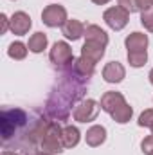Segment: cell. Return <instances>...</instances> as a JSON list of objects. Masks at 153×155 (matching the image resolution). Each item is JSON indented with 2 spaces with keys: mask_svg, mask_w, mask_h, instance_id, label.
<instances>
[{
  "mask_svg": "<svg viewBox=\"0 0 153 155\" xmlns=\"http://www.w3.org/2000/svg\"><path fill=\"white\" fill-rule=\"evenodd\" d=\"M86 90V79L79 78L69 67L63 71V76L58 81V85L50 90L47 103H45V114L52 121H67L70 116L72 105L77 103Z\"/></svg>",
  "mask_w": 153,
  "mask_h": 155,
  "instance_id": "6da1fadb",
  "label": "cell"
},
{
  "mask_svg": "<svg viewBox=\"0 0 153 155\" xmlns=\"http://www.w3.org/2000/svg\"><path fill=\"white\" fill-rule=\"evenodd\" d=\"M31 119L27 116V112H24L22 108H2V116H0V126H2V143L7 148L11 139H15V143L18 141L16 137H20L18 134H24V146H31V132L33 126L36 123V119L33 123H29Z\"/></svg>",
  "mask_w": 153,
  "mask_h": 155,
  "instance_id": "7a4b0ae2",
  "label": "cell"
},
{
  "mask_svg": "<svg viewBox=\"0 0 153 155\" xmlns=\"http://www.w3.org/2000/svg\"><path fill=\"white\" fill-rule=\"evenodd\" d=\"M61 132H63V128L60 126V123L50 121V124H49V128H47V132H45V135L41 139V144H40L41 152H47V153H52V155L61 153L63 148H65L63 139H61Z\"/></svg>",
  "mask_w": 153,
  "mask_h": 155,
  "instance_id": "3957f363",
  "label": "cell"
},
{
  "mask_svg": "<svg viewBox=\"0 0 153 155\" xmlns=\"http://www.w3.org/2000/svg\"><path fill=\"white\" fill-rule=\"evenodd\" d=\"M49 58H50V63L60 69V71H65L69 69L72 63H74V54H72V47L67 43V41H56L49 52Z\"/></svg>",
  "mask_w": 153,
  "mask_h": 155,
  "instance_id": "277c9868",
  "label": "cell"
},
{
  "mask_svg": "<svg viewBox=\"0 0 153 155\" xmlns=\"http://www.w3.org/2000/svg\"><path fill=\"white\" fill-rule=\"evenodd\" d=\"M99 110H101V105L96 99H85L74 108L72 117L77 123H92V121L97 119Z\"/></svg>",
  "mask_w": 153,
  "mask_h": 155,
  "instance_id": "5b68a950",
  "label": "cell"
},
{
  "mask_svg": "<svg viewBox=\"0 0 153 155\" xmlns=\"http://www.w3.org/2000/svg\"><path fill=\"white\" fill-rule=\"evenodd\" d=\"M67 20V9L60 4H49L41 11V22L47 27H61Z\"/></svg>",
  "mask_w": 153,
  "mask_h": 155,
  "instance_id": "8992f818",
  "label": "cell"
},
{
  "mask_svg": "<svg viewBox=\"0 0 153 155\" xmlns=\"http://www.w3.org/2000/svg\"><path fill=\"white\" fill-rule=\"evenodd\" d=\"M103 20H105V24H106L110 29L121 31V29H124V27L128 25V22H130V13H128L126 9H122V7H119V5H114V7H108V9L103 13Z\"/></svg>",
  "mask_w": 153,
  "mask_h": 155,
  "instance_id": "52a82bcc",
  "label": "cell"
},
{
  "mask_svg": "<svg viewBox=\"0 0 153 155\" xmlns=\"http://www.w3.org/2000/svg\"><path fill=\"white\" fill-rule=\"evenodd\" d=\"M9 22H11V33L16 35V36L27 35L29 29H31V25H33V20H31V16H29L25 11H16V13H13V16L9 18Z\"/></svg>",
  "mask_w": 153,
  "mask_h": 155,
  "instance_id": "ba28073f",
  "label": "cell"
},
{
  "mask_svg": "<svg viewBox=\"0 0 153 155\" xmlns=\"http://www.w3.org/2000/svg\"><path fill=\"white\" fill-rule=\"evenodd\" d=\"M126 103V99H124V96L121 94V92H114V90H110V92H105L103 96H101V110H105L106 114H114L115 110L119 108V107H122Z\"/></svg>",
  "mask_w": 153,
  "mask_h": 155,
  "instance_id": "9c48e42d",
  "label": "cell"
},
{
  "mask_svg": "<svg viewBox=\"0 0 153 155\" xmlns=\"http://www.w3.org/2000/svg\"><path fill=\"white\" fill-rule=\"evenodd\" d=\"M126 76V69L119 61H110L103 69V79L106 83H121Z\"/></svg>",
  "mask_w": 153,
  "mask_h": 155,
  "instance_id": "30bf717a",
  "label": "cell"
},
{
  "mask_svg": "<svg viewBox=\"0 0 153 155\" xmlns=\"http://www.w3.org/2000/svg\"><path fill=\"white\" fill-rule=\"evenodd\" d=\"M61 35L67 40L76 41V40H79L81 36H85V25H83L79 20H76V18H70V20H67V22L61 25Z\"/></svg>",
  "mask_w": 153,
  "mask_h": 155,
  "instance_id": "8fae6325",
  "label": "cell"
},
{
  "mask_svg": "<svg viewBox=\"0 0 153 155\" xmlns=\"http://www.w3.org/2000/svg\"><path fill=\"white\" fill-rule=\"evenodd\" d=\"M85 141H86V144L92 146V148L101 146V144L106 141V128H105L103 124H94V126H90V128L86 130V134H85Z\"/></svg>",
  "mask_w": 153,
  "mask_h": 155,
  "instance_id": "7c38bea8",
  "label": "cell"
},
{
  "mask_svg": "<svg viewBox=\"0 0 153 155\" xmlns=\"http://www.w3.org/2000/svg\"><path fill=\"white\" fill-rule=\"evenodd\" d=\"M70 69L76 72L79 78H83V79H90V78L94 76V71H96V63H92L90 60H86V58H83V56H79L74 60V63L70 65Z\"/></svg>",
  "mask_w": 153,
  "mask_h": 155,
  "instance_id": "4fadbf2b",
  "label": "cell"
},
{
  "mask_svg": "<svg viewBox=\"0 0 153 155\" xmlns=\"http://www.w3.org/2000/svg\"><path fill=\"white\" fill-rule=\"evenodd\" d=\"M105 49H106L105 45H99V43H94V41H85L83 47H81V56L90 60L92 63H97L105 56Z\"/></svg>",
  "mask_w": 153,
  "mask_h": 155,
  "instance_id": "5bb4252c",
  "label": "cell"
},
{
  "mask_svg": "<svg viewBox=\"0 0 153 155\" xmlns=\"http://www.w3.org/2000/svg\"><path fill=\"white\" fill-rule=\"evenodd\" d=\"M148 43H150V40H148V35H144V33H132V35H128L126 40H124V45H126L128 52L146 51L148 49Z\"/></svg>",
  "mask_w": 153,
  "mask_h": 155,
  "instance_id": "9a60e30c",
  "label": "cell"
},
{
  "mask_svg": "<svg viewBox=\"0 0 153 155\" xmlns=\"http://www.w3.org/2000/svg\"><path fill=\"white\" fill-rule=\"evenodd\" d=\"M85 41H94V43H99V45H108V35L106 31H103L99 25H86L85 27Z\"/></svg>",
  "mask_w": 153,
  "mask_h": 155,
  "instance_id": "2e32d148",
  "label": "cell"
},
{
  "mask_svg": "<svg viewBox=\"0 0 153 155\" xmlns=\"http://www.w3.org/2000/svg\"><path fill=\"white\" fill-rule=\"evenodd\" d=\"M61 139H63V146L65 148H74L79 144V139H81V134L76 126L72 124H67L63 126V132H61Z\"/></svg>",
  "mask_w": 153,
  "mask_h": 155,
  "instance_id": "e0dca14e",
  "label": "cell"
},
{
  "mask_svg": "<svg viewBox=\"0 0 153 155\" xmlns=\"http://www.w3.org/2000/svg\"><path fill=\"white\" fill-rule=\"evenodd\" d=\"M47 43H49V40H47V35L45 33H34L29 41H27V47H29V51L31 52H34V54H40V52H43L45 49H47Z\"/></svg>",
  "mask_w": 153,
  "mask_h": 155,
  "instance_id": "ac0fdd59",
  "label": "cell"
},
{
  "mask_svg": "<svg viewBox=\"0 0 153 155\" xmlns=\"http://www.w3.org/2000/svg\"><path fill=\"white\" fill-rule=\"evenodd\" d=\"M132 116H133V108L128 103H124L122 107H119L112 114V119H114L115 123H119V124H126V123H130Z\"/></svg>",
  "mask_w": 153,
  "mask_h": 155,
  "instance_id": "d6986e66",
  "label": "cell"
},
{
  "mask_svg": "<svg viewBox=\"0 0 153 155\" xmlns=\"http://www.w3.org/2000/svg\"><path fill=\"white\" fill-rule=\"evenodd\" d=\"M27 51H29V47H27L25 43H22V41H13V43L9 45V49H7V54H9V58H13V60H24V58L27 56Z\"/></svg>",
  "mask_w": 153,
  "mask_h": 155,
  "instance_id": "ffe728a7",
  "label": "cell"
},
{
  "mask_svg": "<svg viewBox=\"0 0 153 155\" xmlns=\"http://www.w3.org/2000/svg\"><path fill=\"white\" fill-rule=\"evenodd\" d=\"M146 61H148V52H146V51H133V52H128V63H130V67L139 69V67H144Z\"/></svg>",
  "mask_w": 153,
  "mask_h": 155,
  "instance_id": "44dd1931",
  "label": "cell"
},
{
  "mask_svg": "<svg viewBox=\"0 0 153 155\" xmlns=\"http://www.w3.org/2000/svg\"><path fill=\"white\" fill-rule=\"evenodd\" d=\"M141 24L144 25V29H146V31L153 33V7L141 11Z\"/></svg>",
  "mask_w": 153,
  "mask_h": 155,
  "instance_id": "7402d4cb",
  "label": "cell"
},
{
  "mask_svg": "<svg viewBox=\"0 0 153 155\" xmlns=\"http://www.w3.org/2000/svg\"><path fill=\"white\" fill-rule=\"evenodd\" d=\"M139 126H142V128H153V108H148V110H144L141 116H139Z\"/></svg>",
  "mask_w": 153,
  "mask_h": 155,
  "instance_id": "603a6c76",
  "label": "cell"
},
{
  "mask_svg": "<svg viewBox=\"0 0 153 155\" xmlns=\"http://www.w3.org/2000/svg\"><path fill=\"white\" fill-rule=\"evenodd\" d=\"M117 4H119V7L126 9L128 13H135V11H139V7H137V0H117Z\"/></svg>",
  "mask_w": 153,
  "mask_h": 155,
  "instance_id": "cb8c5ba5",
  "label": "cell"
},
{
  "mask_svg": "<svg viewBox=\"0 0 153 155\" xmlns=\"http://www.w3.org/2000/svg\"><path fill=\"white\" fill-rule=\"evenodd\" d=\"M141 150H142V153H146V155H150L153 152V134L142 139V143H141Z\"/></svg>",
  "mask_w": 153,
  "mask_h": 155,
  "instance_id": "d4e9b609",
  "label": "cell"
},
{
  "mask_svg": "<svg viewBox=\"0 0 153 155\" xmlns=\"http://www.w3.org/2000/svg\"><path fill=\"white\" fill-rule=\"evenodd\" d=\"M0 24H2V27H0V35H5L7 29H11V22H9V18H7L4 13L0 15Z\"/></svg>",
  "mask_w": 153,
  "mask_h": 155,
  "instance_id": "484cf974",
  "label": "cell"
},
{
  "mask_svg": "<svg viewBox=\"0 0 153 155\" xmlns=\"http://www.w3.org/2000/svg\"><path fill=\"white\" fill-rule=\"evenodd\" d=\"M137 7H139V11L150 9V7H153V0H137Z\"/></svg>",
  "mask_w": 153,
  "mask_h": 155,
  "instance_id": "4316f807",
  "label": "cell"
},
{
  "mask_svg": "<svg viewBox=\"0 0 153 155\" xmlns=\"http://www.w3.org/2000/svg\"><path fill=\"white\" fill-rule=\"evenodd\" d=\"M2 155H24V153H18V152H13V150H4Z\"/></svg>",
  "mask_w": 153,
  "mask_h": 155,
  "instance_id": "83f0119b",
  "label": "cell"
},
{
  "mask_svg": "<svg viewBox=\"0 0 153 155\" xmlns=\"http://www.w3.org/2000/svg\"><path fill=\"white\" fill-rule=\"evenodd\" d=\"M92 2H94L96 5H105V4H108L110 0H92Z\"/></svg>",
  "mask_w": 153,
  "mask_h": 155,
  "instance_id": "f1b7e54d",
  "label": "cell"
},
{
  "mask_svg": "<svg viewBox=\"0 0 153 155\" xmlns=\"http://www.w3.org/2000/svg\"><path fill=\"white\" fill-rule=\"evenodd\" d=\"M148 78H150V83H151V85H153V69H151V71H150V74H148Z\"/></svg>",
  "mask_w": 153,
  "mask_h": 155,
  "instance_id": "f546056e",
  "label": "cell"
},
{
  "mask_svg": "<svg viewBox=\"0 0 153 155\" xmlns=\"http://www.w3.org/2000/svg\"><path fill=\"white\" fill-rule=\"evenodd\" d=\"M34 155H52V153H47V152H36Z\"/></svg>",
  "mask_w": 153,
  "mask_h": 155,
  "instance_id": "4dcf8cb0",
  "label": "cell"
},
{
  "mask_svg": "<svg viewBox=\"0 0 153 155\" xmlns=\"http://www.w3.org/2000/svg\"><path fill=\"white\" fill-rule=\"evenodd\" d=\"M151 134H153V128H151Z\"/></svg>",
  "mask_w": 153,
  "mask_h": 155,
  "instance_id": "1f68e13d",
  "label": "cell"
},
{
  "mask_svg": "<svg viewBox=\"0 0 153 155\" xmlns=\"http://www.w3.org/2000/svg\"><path fill=\"white\" fill-rule=\"evenodd\" d=\"M150 155H153V152H151V153H150Z\"/></svg>",
  "mask_w": 153,
  "mask_h": 155,
  "instance_id": "d6a6232c",
  "label": "cell"
}]
</instances>
